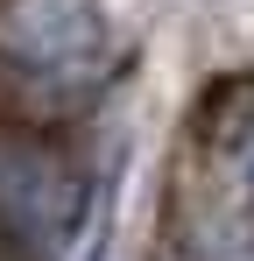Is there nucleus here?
I'll return each mask as SVG.
<instances>
[{
	"label": "nucleus",
	"mask_w": 254,
	"mask_h": 261,
	"mask_svg": "<svg viewBox=\"0 0 254 261\" xmlns=\"http://www.w3.org/2000/svg\"><path fill=\"white\" fill-rule=\"evenodd\" d=\"M247 184H254V155H247Z\"/></svg>",
	"instance_id": "obj_4"
},
{
	"label": "nucleus",
	"mask_w": 254,
	"mask_h": 261,
	"mask_svg": "<svg viewBox=\"0 0 254 261\" xmlns=\"http://www.w3.org/2000/svg\"><path fill=\"white\" fill-rule=\"evenodd\" d=\"M7 43L49 78H92L113 49V29L99 0H21L7 21Z\"/></svg>",
	"instance_id": "obj_1"
},
{
	"label": "nucleus",
	"mask_w": 254,
	"mask_h": 261,
	"mask_svg": "<svg viewBox=\"0 0 254 261\" xmlns=\"http://www.w3.org/2000/svg\"><path fill=\"white\" fill-rule=\"evenodd\" d=\"M212 261H254V233H240V226H226V233L212 240Z\"/></svg>",
	"instance_id": "obj_3"
},
{
	"label": "nucleus",
	"mask_w": 254,
	"mask_h": 261,
	"mask_svg": "<svg viewBox=\"0 0 254 261\" xmlns=\"http://www.w3.org/2000/svg\"><path fill=\"white\" fill-rule=\"evenodd\" d=\"M0 226L36 254H57L64 226H71L64 170L49 155H36V148H21V141H0Z\"/></svg>",
	"instance_id": "obj_2"
}]
</instances>
